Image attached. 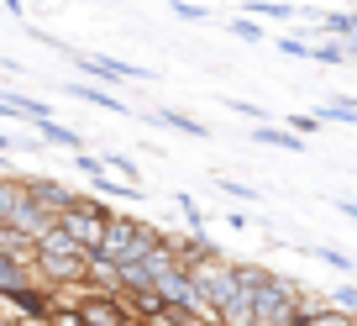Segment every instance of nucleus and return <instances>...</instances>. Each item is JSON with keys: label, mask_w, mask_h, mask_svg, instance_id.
<instances>
[{"label": "nucleus", "mask_w": 357, "mask_h": 326, "mask_svg": "<svg viewBox=\"0 0 357 326\" xmlns=\"http://www.w3.org/2000/svg\"><path fill=\"white\" fill-rule=\"evenodd\" d=\"M32 269H37V284H47L53 295H74L89 284V274H95V258H89L84 248H79L68 232H47L43 242H37L32 253Z\"/></svg>", "instance_id": "nucleus-1"}, {"label": "nucleus", "mask_w": 357, "mask_h": 326, "mask_svg": "<svg viewBox=\"0 0 357 326\" xmlns=\"http://www.w3.org/2000/svg\"><path fill=\"white\" fill-rule=\"evenodd\" d=\"M321 305L305 300V290L284 274H268L252 290V326H300L305 316H315Z\"/></svg>", "instance_id": "nucleus-2"}, {"label": "nucleus", "mask_w": 357, "mask_h": 326, "mask_svg": "<svg viewBox=\"0 0 357 326\" xmlns=\"http://www.w3.org/2000/svg\"><path fill=\"white\" fill-rule=\"evenodd\" d=\"M0 232L26 237V242H43V237L53 232V221L32 205L26 179H11V174H0Z\"/></svg>", "instance_id": "nucleus-3"}, {"label": "nucleus", "mask_w": 357, "mask_h": 326, "mask_svg": "<svg viewBox=\"0 0 357 326\" xmlns=\"http://www.w3.org/2000/svg\"><path fill=\"white\" fill-rule=\"evenodd\" d=\"M158 226H142L137 216H111V226H105V237H100V253H95V269H121V263H132L137 253H147L158 242Z\"/></svg>", "instance_id": "nucleus-4"}, {"label": "nucleus", "mask_w": 357, "mask_h": 326, "mask_svg": "<svg viewBox=\"0 0 357 326\" xmlns=\"http://www.w3.org/2000/svg\"><path fill=\"white\" fill-rule=\"evenodd\" d=\"M111 216H116V211H105V200H100V195H79V200L63 211L58 232H68V237L79 242V248H84L89 258H95V253H100V237H105V226H111Z\"/></svg>", "instance_id": "nucleus-5"}, {"label": "nucleus", "mask_w": 357, "mask_h": 326, "mask_svg": "<svg viewBox=\"0 0 357 326\" xmlns=\"http://www.w3.org/2000/svg\"><path fill=\"white\" fill-rule=\"evenodd\" d=\"M68 305L84 316V326H132V305L116 284H84V290H74Z\"/></svg>", "instance_id": "nucleus-6"}, {"label": "nucleus", "mask_w": 357, "mask_h": 326, "mask_svg": "<svg viewBox=\"0 0 357 326\" xmlns=\"http://www.w3.org/2000/svg\"><path fill=\"white\" fill-rule=\"evenodd\" d=\"M26 190H32V205H37V211H43V216H47L53 226L63 221V211H68V205L79 200V195L68 190L63 179H26Z\"/></svg>", "instance_id": "nucleus-7"}, {"label": "nucleus", "mask_w": 357, "mask_h": 326, "mask_svg": "<svg viewBox=\"0 0 357 326\" xmlns=\"http://www.w3.org/2000/svg\"><path fill=\"white\" fill-rule=\"evenodd\" d=\"M11 311L22 316L26 326H47V316L58 311V295L47 290V284H26V290L11 295Z\"/></svg>", "instance_id": "nucleus-8"}, {"label": "nucleus", "mask_w": 357, "mask_h": 326, "mask_svg": "<svg viewBox=\"0 0 357 326\" xmlns=\"http://www.w3.org/2000/svg\"><path fill=\"white\" fill-rule=\"evenodd\" d=\"M79 68H84V74H95V79H105V84H132V79H153L147 68H132V64H121V58H105V53L79 58Z\"/></svg>", "instance_id": "nucleus-9"}, {"label": "nucleus", "mask_w": 357, "mask_h": 326, "mask_svg": "<svg viewBox=\"0 0 357 326\" xmlns=\"http://www.w3.org/2000/svg\"><path fill=\"white\" fill-rule=\"evenodd\" d=\"M26 284H37V269H32V263H22L16 253L0 248V300H11V295L26 290Z\"/></svg>", "instance_id": "nucleus-10"}, {"label": "nucleus", "mask_w": 357, "mask_h": 326, "mask_svg": "<svg viewBox=\"0 0 357 326\" xmlns=\"http://www.w3.org/2000/svg\"><path fill=\"white\" fill-rule=\"evenodd\" d=\"M252 142H263V147H284V153H305V137H294L289 126H252Z\"/></svg>", "instance_id": "nucleus-11"}, {"label": "nucleus", "mask_w": 357, "mask_h": 326, "mask_svg": "<svg viewBox=\"0 0 357 326\" xmlns=\"http://www.w3.org/2000/svg\"><path fill=\"white\" fill-rule=\"evenodd\" d=\"M321 32L336 37V43H357V11H331V16H321Z\"/></svg>", "instance_id": "nucleus-12"}, {"label": "nucleus", "mask_w": 357, "mask_h": 326, "mask_svg": "<svg viewBox=\"0 0 357 326\" xmlns=\"http://www.w3.org/2000/svg\"><path fill=\"white\" fill-rule=\"evenodd\" d=\"M68 95H79L84 105H100V111H126V105L116 101L111 90H100V84H84V79H74V84H68Z\"/></svg>", "instance_id": "nucleus-13"}, {"label": "nucleus", "mask_w": 357, "mask_h": 326, "mask_svg": "<svg viewBox=\"0 0 357 326\" xmlns=\"http://www.w3.org/2000/svg\"><path fill=\"white\" fill-rule=\"evenodd\" d=\"M37 142H53V147H84V137L74 126H58V121H43L37 126Z\"/></svg>", "instance_id": "nucleus-14"}, {"label": "nucleus", "mask_w": 357, "mask_h": 326, "mask_svg": "<svg viewBox=\"0 0 357 326\" xmlns=\"http://www.w3.org/2000/svg\"><path fill=\"white\" fill-rule=\"evenodd\" d=\"M252 16H268V22H289V16H300V6H294V0H252Z\"/></svg>", "instance_id": "nucleus-15"}, {"label": "nucleus", "mask_w": 357, "mask_h": 326, "mask_svg": "<svg viewBox=\"0 0 357 326\" xmlns=\"http://www.w3.org/2000/svg\"><path fill=\"white\" fill-rule=\"evenodd\" d=\"M195 321H200L195 311H178V305H163V311H158V316H147L142 326H195Z\"/></svg>", "instance_id": "nucleus-16"}, {"label": "nucleus", "mask_w": 357, "mask_h": 326, "mask_svg": "<svg viewBox=\"0 0 357 326\" xmlns=\"http://www.w3.org/2000/svg\"><path fill=\"white\" fill-rule=\"evenodd\" d=\"M158 121H163V126H174V132L205 137V121H195V116H184V111H158Z\"/></svg>", "instance_id": "nucleus-17"}, {"label": "nucleus", "mask_w": 357, "mask_h": 326, "mask_svg": "<svg viewBox=\"0 0 357 326\" xmlns=\"http://www.w3.org/2000/svg\"><path fill=\"white\" fill-rule=\"evenodd\" d=\"M326 121H357V101L352 95H336V101H326Z\"/></svg>", "instance_id": "nucleus-18"}, {"label": "nucleus", "mask_w": 357, "mask_h": 326, "mask_svg": "<svg viewBox=\"0 0 357 326\" xmlns=\"http://www.w3.org/2000/svg\"><path fill=\"white\" fill-rule=\"evenodd\" d=\"M315 64H347V43H336V37H326V43H310Z\"/></svg>", "instance_id": "nucleus-19"}, {"label": "nucleus", "mask_w": 357, "mask_h": 326, "mask_svg": "<svg viewBox=\"0 0 357 326\" xmlns=\"http://www.w3.org/2000/svg\"><path fill=\"white\" fill-rule=\"evenodd\" d=\"M310 258H321V263H331V269H342V274H352L357 269V258H347V253H336V248H305Z\"/></svg>", "instance_id": "nucleus-20"}, {"label": "nucleus", "mask_w": 357, "mask_h": 326, "mask_svg": "<svg viewBox=\"0 0 357 326\" xmlns=\"http://www.w3.org/2000/svg\"><path fill=\"white\" fill-rule=\"evenodd\" d=\"M321 126H326V116H321V111H305V116H294V121H289V132H294V137H305V132L315 137Z\"/></svg>", "instance_id": "nucleus-21"}, {"label": "nucleus", "mask_w": 357, "mask_h": 326, "mask_svg": "<svg viewBox=\"0 0 357 326\" xmlns=\"http://www.w3.org/2000/svg\"><path fill=\"white\" fill-rule=\"evenodd\" d=\"M174 16H178V22H211V11L195 6V0H174Z\"/></svg>", "instance_id": "nucleus-22"}, {"label": "nucleus", "mask_w": 357, "mask_h": 326, "mask_svg": "<svg viewBox=\"0 0 357 326\" xmlns=\"http://www.w3.org/2000/svg\"><path fill=\"white\" fill-rule=\"evenodd\" d=\"M105 169H116V174H121V179H126V184H137V163H132V158H121V153H111V158H105ZM137 190H142V184H137Z\"/></svg>", "instance_id": "nucleus-23"}, {"label": "nucleus", "mask_w": 357, "mask_h": 326, "mask_svg": "<svg viewBox=\"0 0 357 326\" xmlns=\"http://www.w3.org/2000/svg\"><path fill=\"white\" fill-rule=\"evenodd\" d=\"M226 32L242 37V43H263V27H257V22H226Z\"/></svg>", "instance_id": "nucleus-24"}, {"label": "nucleus", "mask_w": 357, "mask_h": 326, "mask_svg": "<svg viewBox=\"0 0 357 326\" xmlns=\"http://www.w3.org/2000/svg\"><path fill=\"white\" fill-rule=\"evenodd\" d=\"M47 326H84V316H79L74 305H63V300H58V311L47 316Z\"/></svg>", "instance_id": "nucleus-25"}, {"label": "nucleus", "mask_w": 357, "mask_h": 326, "mask_svg": "<svg viewBox=\"0 0 357 326\" xmlns=\"http://www.w3.org/2000/svg\"><path fill=\"white\" fill-rule=\"evenodd\" d=\"M279 53H289V58H310V64H315V53H310V43H305V37H279Z\"/></svg>", "instance_id": "nucleus-26"}, {"label": "nucleus", "mask_w": 357, "mask_h": 326, "mask_svg": "<svg viewBox=\"0 0 357 326\" xmlns=\"http://www.w3.org/2000/svg\"><path fill=\"white\" fill-rule=\"evenodd\" d=\"M331 305H336V311H352V316H357V284H342V290L331 295Z\"/></svg>", "instance_id": "nucleus-27"}, {"label": "nucleus", "mask_w": 357, "mask_h": 326, "mask_svg": "<svg viewBox=\"0 0 357 326\" xmlns=\"http://www.w3.org/2000/svg\"><path fill=\"white\" fill-rule=\"evenodd\" d=\"M221 195H226V200H257V190H247V184H236V179H221Z\"/></svg>", "instance_id": "nucleus-28"}, {"label": "nucleus", "mask_w": 357, "mask_h": 326, "mask_svg": "<svg viewBox=\"0 0 357 326\" xmlns=\"http://www.w3.org/2000/svg\"><path fill=\"white\" fill-rule=\"evenodd\" d=\"M178 211H184V221H190L195 232H205V216H200V205H195L190 195H178Z\"/></svg>", "instance_id": "nucleus-29"}, {"label": "nucleus", "mask_w": 357, "mask_h": 326, "mask_svg": "<svg viewBox=\"0 0 357 326\" xmlns=\"http://www.w3.org/2000/svg\"><path fill=\"white\" fill-rule=\"evenodd\" d=\"M226 105H231V111H242V116H252L257 126H268V111H263V105H252V101H226Z\"/></svg>", "instance_id": "nucleus-30"}, {"label": "nucleus", "mask_w": 357, "mask_h": 326, "mask_svg": "<svg viewBox=\"0 0 357 326\" xmlns=\"http://www.w3.org/2000/svg\"><path fill=\"white\" fill-rule=\"evenodd\" d=\"M336 211H342V216H352V221H357V200H336Z\"/></svg>", "instance_id": "nucleus-31"}, {"label": "nucleus", "mask_w": 357, "mask_h": 326, "mask_svg": "<svg viewBox=\"0 0 357 326\" xmlns=\"http://www.w3.org/2000/svg\"><path fill=\"white\" fill-rule=\"evenodd\" d=\"M0 326H26V321H22V316H0Z\"/></svg>", "instance_id": "nucleus-32"}, {"label": "nucleus", "mask_w": 357, "mask_h": 326, "mask_svg": "<svg viewBox=\"0 0 357 326\" xmlns=\"http://www.w3.org/2000/svg\"><path fill=\"white\" fill-rule=\"evenodd\" d=\"M0 6H6V11H16V16H22V0H0Z\"/></svg>", "instance_id": "nucleus-33"}, {"label": "nucleus", "mask_w": 357, "mask_h": 326, "mask_svg": "<svg viewBox=\"0 0 357 326\" xmlns=\"http://www.w3.org/2000/svg\"><path fill=\"white\" fill-rule=\"evenodd\" d=\"M347 58H352V64H357V43H347Z\"/></svg>", "instance_id": "nucleus-34"}, {"label": "nucleus", "mask_w": 357, "mask_h": 326, "mask_svg": "<svg viewBox=\"0 0 357 326\" xmlns=\"http://www.w3.org/2000/svg\"><path fill=\"white\" fill-rule=\"evenodd\" d=\"M195 326H215V321H195Z\"/></svg>", "instance_id": "nucleus-35"}, {"label": "nucleus", "mask_w": 357, "mask_h": 326, "mask_svg": "<svg viewBox=\"0 0 357 326\" xmlns=\"http://www.w3.org/2000/svg\"><path fill=\"white\" fill-rule=\"evenodd\" d=\"M352 326H357V316H352Z\"/></svg>", "instance_id": "nucleus-36"}]
</instances>
